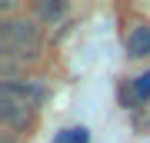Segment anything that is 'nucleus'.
I'll use <instances>...</instances> for the list:
<instances>
[{
    "instance_id": "423d86ee",
    "label": "nucleus",
    "mask_w": 150,
    "mask_h": 143,
    "mask_svg": "<svg viewBox=\"0 0 150 143\" xmlns=\"http://www.w3.org/2000/svg\"><path fill=\"white\" fill-rule=\"evenodd\" d=\"M134 90H137V97H140V100H150V70H147V73H140V77H137Z\"/></svg>"
},
{
    "instance_id": "f03ea898",
    "label": "nucleus",
    "mask_w": 150,
    "mask_h": 143,
    "mask_svg": "<svg viewBox=\"0 0 150 143\" xmlns=\"http://www.w3.org/2000/svg\"><path fill=\"white\" fill-rule=\"evenodd\" d=\"M43 103L40 83H23V80H4L0 83V120L10 130H27Z\"/></svg>"
},
{
    "instance_id": "20e7f679",
    "label": "nucleus",
    "mask_w": 150,
    "mask_h": 143,
    "mask_svg": "<svg viewBox=\"0 0 150 143\" xmlns=\"http://www.w3.org/2000/svg\"><path fill=\"white\" fill-rule=\"evenodd\" d=\"M33 10H37V17H40V20L54 23V20H60V17H64V10H67V7H64V4H47V0H40Z\"/></svg>"
},
{
    "instance_id": "f257e3e1",
    "label": "nucleus",
    "mask_w": 150,
    "mask_h": 143,
    "mask_svg": "<svg viewBox=\"0 0 150 143\" xmlns=\"http://www.w3.org/2000/svg\"><path fill=\"white\" fill-rule=\"evenodd\" d=\"M43 47V33L37 20H27V17H7L0 23V70H4L7 80H13L10 73L20 67L33 63L40 57Z\"/></svg>"
},
{
    "instance_id": "7ed1b4c3",
    "label": "nucleus",
    "mask_w": 150,
    "mask_h": 143,
    "mask_svg": "<svg viewBox=\"0 0 150 143\" xmlns=\"http://www.w3.org/2000/svg\"><path fill=\"white\" fill-rule=\"evenodd\" d=\"M127 53L130 57H150V23H134L127 33Z\"/></svg>"
},
{
    "instance_id": "39448f33",
    "label": "nucleus",
    "mask_w": 150,
    "mask_h": 143,
    "mask_svg": "<svg viewBox=\"0 0 150 143\" xmlns=\"http://www.w3.org/2000/svg\"><path fill=\"white\" fill-rule=\"evenodd\" d=\"M54 143H87V130H83V127L64 130V133H57V140H54Z\"/></svg>"
}]
</instances>
